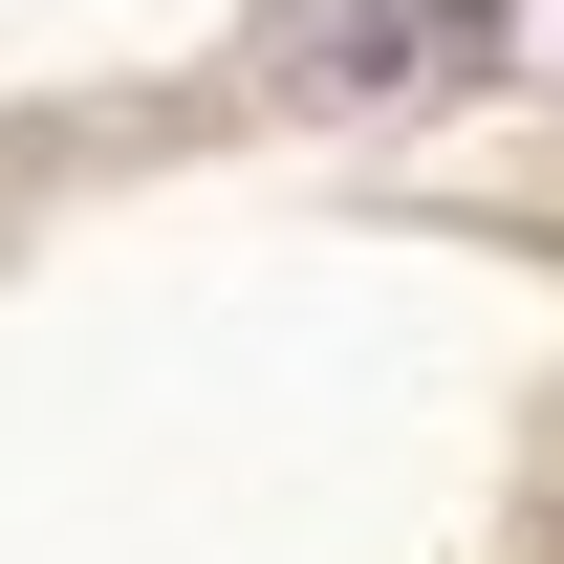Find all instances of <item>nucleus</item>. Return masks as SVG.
<instances>
[{
    "label": "nucleus",
    "instance_id": "nucleus-1",
    "mask_svg": "<svg viewBox=\"0 0 564 564\" xmlns=\"http://www.w3.org/2000/svg\"><path fill=\"white\" fill-rule=\"evenodd\" d=\"M456 44H499V0H326L282 22V87H434Z\"/></svg>",
    "mask_w": 564,
    "mask_h": 564
}]
</instances>
